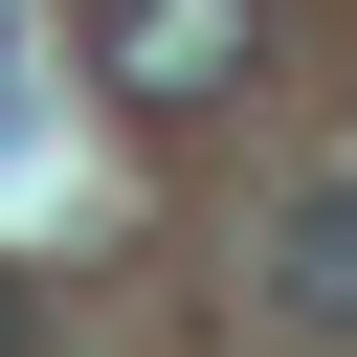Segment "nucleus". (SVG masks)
Listing matches in <instances>:
<instances>
[{"instance_id": "1", "label": "nucleus", "mask_w": 357, "mask_h": 357, "mask_svg": "<svg viewBox=\"0 0 357 357\" xmlns=\"http://www.w3.org/2000/svg\"><path fill=\"white\" fill-rule=\"evenodd\" d=\"M245 312H268L290 357H357V178H290V201H268V268H245Z\"/></svg>"}, {"instance_id": "2", "label": "nucleus", "mask_w": 357, "mask_h": 357, "mask_svg": "<svg viewBox=\"0 0 357 357\" xmlns=\"http://www.w3.org/2000/svg\"><path fill=\"white\" fill-rule=\"evenodd\" d=\"M89 67L134 112H201V89H245V0H89Z\"/></svg>"}, {"instance_id": "3", "label": "nucleus", "mask_w": 357, "mask_h": 357, "mask_svg": "<svg viewBox=\"0 0 357 357\" xmlns=\"http://www.w3.org/2000/svg\"><path fill=\"white\" fill-rule=\"evenodd\" d=\"M0 67H22V22H0ZM0 134H22V89H0Z\"/></svg>"}, {"instance_id": "4", "label": "nucleus", "mask_w": 357, "mask_h": 357, "mask_svg": "<svg viewBox=\"0 0 357 357\" xmlns=\"http://www.w3.org/2000/svg\"><path fill=\"white\" fill-rule=\"evenodd\" d=\"M0 335H22V290H0Z\"/></svg>"}]
</instances>
